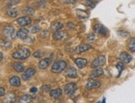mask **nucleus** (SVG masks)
Segmentation results:
<instances>
[{
	"label": "nucleus",
	"instance_id": "f704fd0d",
	"mask_svg": "<svg viewBox=\"0 0 135 103\" xmlns=\"http://www.w3.org/2000/svg\"><path fill=\"white\" fill-rule=\"evenodd\" d=\"M4 94H5V89L3 87H0V97L4 96Z\"/></svg>",
	"mask_w": 135,
	"mask_h": 103
},
{
	"label": "nucleus",
	"instance_id": "6ab92c4d",
	"mask_svg": "<svg viewBox=\"0 0 135 103\" xmlns=\"http://www.w3.org/2000/svg\"><path fill=\"white\" fill-rule=\"evenodd\" d=\"M0 46L4 49H8L12 46V43L8 39H1L0 40Z\"/></svg>",
	"mask_w": 135,
	"mask_h": 103
},
{
	"label": "nucleus",
	"instance_id": "4be33fe9",
	"mask_svg": "<svg viewBox=\"0 0 135 103\" xmlns=\"http://www.w3.org/2000/svg\"><path fill=\"white\" fill-rule=\"evenodd\" d=\"M64 27V25L62 23L60 22H56V23H54L51 26V29L54 30V31H58V30H60L62 28Z\"/></svg>",
	"mask_w": 135,
	"mask_h": 103
},
{
	"label": "nucleus",
	"instance_id": "7ed1b4c3",
	"mask_svg": "<svg viewBox=\"0 0 135 103\" xmlns=\"http://www.w3.org/2000/svg\"><path fill=\"white\" fill-rule=\"evenodd\" d=\"M3 34L6 36L7 38H10L12 39H14L15 37H16V31H15L14 28L13 27V26L11 25H7L5 26V27L3 28Z\"/></svg>",
	"mask_w": 135,
	"mask_h": 103
},
{
	"label": "nucleus",
	"instance_id": "a878e982",
	"mask_svg": "<svg viewBox=\"0 0 135 103\" xmlns=\"http://www.w3.org/2000/svg\"><path fill=\"white\" fill-rule=\"evenodd\" d=\"M84 4L86 5L87 7H89V8H94L95 7V3L93 1H91V0H86V1L84 2Z\"/></svg>",
	"mask_w": 135,
	"mask_h": 103
},
{
	"label": "nucleus",
	"instance_id": "f3484780",
	"mask_svg": "<svg viewBox=\"0 0 135 103\" xmlns=\"http://www.w3.org/2000/svg\"><path fill=\"white\" fill-rule=\"evenodd\" d=\"M62 94H63V91L60 88H56L50 91V96L54 97V98H58V97L61 96Z\"/></svg>",
	"mask_w": 135,
	"mask_h": 103
},
{
	"label": "nucleus",
	"instance_id": "6e6552de",
	"mask_svg": "<svg viewBox=\"0 0 135 103\" xmlns=\"http://www.w3.org/2000/svg\"><path fill=\"white\" fill-rule=\"evenodd\" d=\"M17 22L18 23V25H20L21 27H24V26H27V25H29L32 22V20L31 18L28 16H24V17H21L18 18Z\"/></svg>",
	"mask_w": 135,
	"mask_h": 103
},
{
	"label": "nucleus",
	"instance_id": "2f4dec72",
	"mask_svg": "<svg viewBox=\"0 0 135 103\" xmlns=\"http://www.w3.org/2000/svg\"><path fill=\"white\" fill-rule=\"evenodd\" d=\"M87 40L89 41V42H93V41L95 40V35L93 33H89V35H88L87 37Z\"/></svg>",
	"mask_w": 135,
	"mask_h": 103
},
{
	"label": "nucleus",
	"instance_id": "f257e3e1",
	"mask_svg": "<svg viewBox=\"0 0 135 103\" xmlns=\"http://www.w3.org/2000/svg\"><path fill=\"white\" fill-rule=\"evenodd\" d=\"M30 56V51L28 48H21L16 52H14L13 53L12 56L15 59H18V60H23L28 58Z\"/></svg>",
	"mask_w": 135,
	"mask_h": 103
},
{
	"label": "nucleus",
	"instance_id": "cd10ccee",
	"mask_svg": "<svg viewBox=\"0 0 135 103\" xmlns=\"http://www.w3.org/2000/svg\"><path fill=\"white\" fill-rule=\"evenodd\" d=\"M40 31V28L38 27V26L35 25V26H32V27L30 28V32L33 33H36Z\"/></svg>",
	"mask_w": 135,
	"mask_h": 103
},
{
	"label": "nucleus",
	"instance_id": "1a4fd4ad",
	"mask_svg": "<svg viewBox=\"0 0 135 103\" xmlns=\"http://www.w3.org/2000/svg\"><path fill=\"white\" fill-rule=\"evenodd\" d=\"M92 48V46L89 45V44H81L79 46H78V47L76 48L75 49V52L76 53H84V52H86L88 50H89Z\"/></svg>",
	"mask_w": 135,
	"mask_h": 103
},
{
	"label": "nucleus",
	"instance_id": "393cba45",
	"mask_svg": "<svg viewBox=\"0 0 135 103\" xmlns=\"http://www.w3.org/2000/svg\"><path fill=\"white\" fill-rule=\"evenodd\" d=\"M14 101H15V95L12 93V92L8 93L7 96V98L4 100V101H8V102H13Z\"/></svg>",
	"mask_w": 135,
	"mask_h": 103
},
{
	"label": "nucleus",
	"instance_id": "e433bc0d",
	"mask_svg": "<svg viewBox=\"0 0 135 103\" xmlns=\"http://www.w3.org/2000/svg\"><path fill=\"white\" fill-rule=\"evenodd\" d=\"M3 54L0 53V61H1L2 60H3Z\"/></svg>",
	"mask_w": 135,
	"mask_h": 103
},
{
	"label": "nucleus",
	"instance_id": "f8f14e48",
	"mask_svg": "<svg viewBox=\"0 0 135 103\" xmlns=\"http://www.w3.org/2000/svg\"><path fill=\"white\" fill-rule=\"evenodd\" d=\"M28 31L26 28H20L18 33H17V36L20 38V39H26L28 38Z\"/></svg>",
	"mask_w": 135,
	"mask_h": 103
},
{
	"label": "nucleus",
	"instance_id": "7c9ffc66",
	"mask_svg": "<svg viewBox=\"0 0 135 103\" xmlns=\"http://www.w3.org/2000/svg\"><path fill=\"white\" fill-rule=\"evenodd\" d=\"M41 90H42V91L47 92V91H49V90H51V86L50 85H44V86H43L42 87H41Z\"/></svg>",
	"mask_w": 135,
	"mask_h": 103
},
{
	"label": "nucleus",
	"instance_id": "72a5a7b5",
	"mask_svg": "<svg viewBox=\"0 0 135 103\" xmlns=\"http://www.w3.org/2000/svg\"><path fill=\"white\" fill-rule=\"evenodd\" d=\"M64 1L67 3H72V4H74L78 2V0H64Z\"/></svg>",
	"mask_w": 135,
	"mask_h": 103
},
{
	"label": "nucleus",
	"instance_id": "473e14b6",
	"mask_svg": "<svg viewBox=\"0 0 135 103\" xmlns=\"http://www.w3.org/2000/svg\"><path fill=\"white\" fill-rule=\"evenodd\" d=\"M44 55V53H42V52H35V53H33V56L36 58H42Z\"/></svg>",
	"mask_w": 135,
	"mask_h": 103
},
{
	"label": "nucleus",
	"instance_id": "bb28decb",
	"mask_svg": "<svg viewBox=\"0 0 135 103\" xmlns=\"http://www.w3.org/2000/svg\"><path fill=\"white\" fill-rule=\"evenodd\" d=\"M31 101V98L28 96V95H24V96H22L21 97H20L19 99V101L20 102H29Z\"/></svg>",
	"mask_w": 135,
	"mask_h": 103
},
{
	"label": "nucleus",
	"instance_id": "2eb2a0df",
	"mask_svg": "<svg viewBox=\"0 0 135 103\" xmlns=\"http://www.w3.org/2000/svg\"><path fill=\"white\" fill-rule=\"evenodd\" d=\"M66 76L68 77H71V78H75V77H77V70L71 66L67 70Z\"/></svg>",
	"mask_w": 135,
	"mask_h": 103
},
{
	"label": "nucleus",
	"instance_id": "4468645a",
	"mask_svg": "<svg viewBox=\"0 0 135 103\" xmlns=\"http://www.w3.org/2000/svg\"><path fill=\"white\" fill-rule=\"evenodd\" d=\"M75 64L78 66V68H84L87 66L88 63V61L84 58H77L75 59Z\"/></svg>",
	"mask_w": 135,
	"mask_h": 103
},
{
	"label": "nucleus",
	"instance_id": "20e7f679",
	"mask_svg": "<svg viewBox=\"0 0 135 103\" xmlns=\"http://www.w3.org/2000/svg\"><path fill=\"white\" fill-rule=\"evenodd\" d=\"M105 56H98L97 58H95L93 61V63H91V68H100V66H103L105 63Z\"/></svg>",
	"mask_w": 135,
	"mask_h": 103
},
{
	"label": "nucleus",
	"instance_id": "aec40b11",
	"mask_svg": "<svg viewBox=\"0 0 135 103\" xmlns=\"http://www.w3.org/2000/svg\"><path fill=\"white\" fill-rule=\"evenodd\" d=\"M13 69L18 71V73H22V71H24V66L23 65V63H15L13 65Z\"/></svg>",
	"mask_w": 135,
	"mask_h": 103
},
{
	"label": "nucleus",
	"instance_id": "c756f323",
	"mask_svg": "<svg viewBox=\"0 0 135 103\" xmlns=\"http://www.w3.org/2000/svg\"><path fill=\"white\" fill-rule=\"evenodd\" d=\"M23 12H24L25 13L28 14V15H31V14H33V13H34V10H33V8H29V7H28V8H26L23 10Z\"/></svg>",
	"mask_w": 135,
	"mask_h": 103
},
{
	"label": "nucleus",
	"instance_id": "dca6fc26",
	"mask_svg": "<svg viewBox=\"0 0 135 103\" xmlns=\"http://www.w3.org/2000/svg\"><path fill=\"white\" fill-rule=\"evenodd\" d=\"M9 82L10 84L13 86H20V83H21V81H20V78L17 76H12L11 78L9 80Z\"/></svg>",
	"mask_w": 135,
	"mask_h": 103
},
{
	"label": "nucleus",
	"instance_id": "f03ea898",
	"mask_svg": "<svg viewBox=\"0 0 135 103\" xmlns=\"http://www.w3.org/2000/svg\"><path fill=\"white\" fill-rule=\"evenodd\" d=\"M67 63L65 61H57L52 66L51 71L54 73H59L61 71H63L66 68H67Z\"/></svg>",
	"mask_w": 135,
	"mask_h": 103
},
{
	"label": "nucleus",
	"instance_id": "39448f33",
	"mask_svg": "<svg viewBox=\"0 0 135 103\" xmlns=\"http://www.w3.org/2000/svg\"><path fill=\"white\" fill-rule=\"evenodd\" d=\"M76 90H77V85L75 83H74V82L67 84L64 88L65 93L69 96H72L76 91Z\"/></svg>",
	"mask_w": 135,
	"mask_h": 103
},
{
	"label": "nucleus",
	"instance_id": "5701e85b",
	"mask_svg": "<svg viewBox=\"0 0 135 103\" xmlns=\"http://www.w3.org/2000/svg\"><path fill=\"white\" fill-rule=\"evenodd\" d=\"M18 14V10H16V9H9V10H8V12H7V15L8 17H11V18L17 17Z\"/></svg>",
	"mask_w": 135,
	"mask_h": 103
},
{
	"label": "nucleus",
	"instance_id": "a211bd4d",
	"mask_svg": "<svg viewBox=\"0 0 135 103\" xmlns=\"http://www.w3.org/2000/svg\"><path fill=\"white\" fill-rule=\"evenodd\" d=\"M65 36H67V33L64 32H62V31H56L54 34V38L55 40H61L65 38Z\"/></svg>",
	"mask_w": 135,
	"mask_h": 103
},
{
	"label": "nucleus",
	"instance_id": "9d476101",
	"mask_svg": "<svg viewBox=\"0 0 135 103\" xmlns=\"http://www.w3.org/2000/svg\"><path fill=\"white\" fill-rule=\"evenodd\" d=\"M119 59H120L123 63H129L132 61V56L128 53L123 52V53H122L120 56H119Z\"/></svg>",
	"mask_w": 135,
	"mask_h": 103
},
{
	"label": "nucleus",
	"instance_id": "c9c22d12",
	"mask_svg": "<svg viewBox=\"0 0 135 103\" xmlns=\"http://www.w3.org/2000/svg\"><path fill=\"white\" fill-rule=\"evenodd\" d=\"M37 88H36V87H32V88H31L30 89V91L31 92H36V91H37Z\"/></svg>",
	"mask_w": 135,
	"mask_h": 103
},
{
	"label": "nucleus",
	"instance_id": "ddd939ff",
	"mask_svg": "<svg viewBox=\"0 0 135 103\" xmlns=\"http://www.w3.org/2000/svg\"><path fill=\"white\" fill-rule=\"evenodd\" d=\"M93 29H94L95 32H97L98 33H99L101 35H106L107 33V29L101 24L95 25L94 27H93Z\"/></svg>",
	"mask_w": 135,
	"mask_h": 103
},
{
	"label": "nucleus",
	"instance_id": "0eeeda50",
	"mask_svg": "<svg viewBox=\"0 0 135 103\" xmlns=\"http://www.w3.org/2000/svg\"><path fill=\"white\" fill-rule=\"evenodd\" d=\"M101 86V82L98 81H95V80H89L88 81V83L86 85V88L88 90H92V89H95V88H98Z\"/></svg>",
	"mask_w": 135,
	"mask_h": 103
},
{
	"label": "nucleus",
	"instance_id": "b1692460",
	"mask_svg": "<svg viewBox=\"0 0 135 103\" xmlns=\"http://www.w3.org/2000/svg\"><path fill=\"white\" fill-rule=\"evenodd\" d=\"M128 48L130 49L133 53L135 52V38H132L128 42Z\"/></svg>",
	"mask_w": 135,
	"mask_h": 103
},
{
	"label": "nucleus",
	"instance_id": "423d86ee",
	"mask_svg": "<svg viewBox=\"0 0 135 103\" xmlns=\"http://www.w3.org/2000/svg\"><path fill=\"white\" fill-rule=\"evenodd\" d=\"M36 73V70L33 68H29L24 71V73L23 74V79L24 81H28L31 77H32Z\"/></svg>",
	"mask_w": 135,
	"mask_h": 103
},
{
	"label": "nucleus",
	"instance_id": "412c9836",
	"mask_svg": "<svg viewBox=\"0 0 135 103\" xmlns=\"http://www.w3.org/2000/svg\"><path fill=\"white\" fill-rule=\"evenodd\" d=\"M103 74V70L101 69V68H97L96 70H93V73H91V78H95V77H98V76H100Z\"/></svg>",
	"mask_w": 135,
	"mask_h": 103
},
{
	"label": "nucleus",
	"instance_id": "c85d7f7f",
	"mask_svg": "<svg viewBox=\"0 0 135 103\" xmlns=\"http://www.w3.org/2000/svg\"><path fill=\"white\" fill-rule=\"evenodd\" d=\"M117 68H118V70L119 71V74H118V76L121 75V73H122V71H123V70H124V66H123V64L122 63H118V64H117Z\"/></svg>",
	"mask_w": 135,
	"mask_h": 103
},
{
	"label": "nucleus",
	"instance_id": "9b49d317",
	"mask_svg": "<svg viewBox=\"0 0 135 103\" xmlns=\"http://www.w3.org/2000/svg\"><path fill=\"white\" fill-rule=\"evenodd\" d=\"M51 63V59L49 58H44L38 63V66L40 69H46Z\"/></svg>",
	"mask_w": 135,
	"mask_h": 103
}]
</instances>
